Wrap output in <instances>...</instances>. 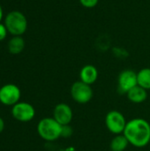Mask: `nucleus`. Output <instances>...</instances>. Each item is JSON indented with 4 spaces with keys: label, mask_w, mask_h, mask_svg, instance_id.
Returning a JSON list of instances; mask_svg holds the SVG:
<instances>
[{
    "label": "nucleus",
    "mask_w": 150,
    "mask_h": 151,
    "mask_svg": "<svg viewBox=\"0 0 150 151\" xmlns=\"http://www.w3.org/2000/svg\"><path fill=\"white\" fill-rule=\"evenodd\" d=\"M123 134L129 144L136 148H144L150 142V124L141 118L131 119L126 123Z\"/></svg>",
    "instance_id": "1"
},
{
    "label": "nucleus",
    "mask_w": 150,
    "mask_h": 151,
    "mask_svg": "<svg viewBox=\"0 0 150 151\" xmlns=\"http://www.w3.org/2000/svg\"><path fill=\"white\" fill-rule=\"evenodd\" d=\"M62 127L54 118H44L37 125V132L40 137L47 142H54L61 137Z\"/></svg>",
    "instance_id": "2"
},
{
    "label": "nucleus",
    "mask_w": 150,
    "mask_h": 151,
    "mask_svg": "<svg viewBox=\"0 0 150 151\" xmlns=\"http://www.w3.org/2000/svg\"><path fill=\"white\" fill-rule=\"evenodd\" d=\"M4 25L8 33L11 34L13 36H21L27 28V20L22 12L13 11L5 16Z\"/></svg>",
    "instance_id": "3"
},
{
    "label": "nucleus",
    "mask_w": 150,
    "mask_h": 151,
    "mask_svg": "<svg viewBox=\"0 0 150 151\" xmlns=\"http://www.w3.org/2000/svg\"><path fill=\"white\" fill-rule=\"evenodd\" d=\"M93 89L91 85L86 84L81 81H75L71 87L72 98L80 104H85L93 98Z\"/></svg>",
    "instance_id": "4"
},
{
    "label": "nucleus",
    "mask_w": 150,
    "mask_h": 151,
    "mask_svg": "<svg viewBox=\"0 0 150 151\" xmlns=\"http://www.w3.org/2000/svg\"><path fill=\"white\" fill-rule=\"evenodd\" d=\"M126 120L125 116L118 111H111L106 114L105 125L107 129L113 134H121L124 133Z\"/></svg>",
    "instance_id": "5"
},
{
    "label": "nucleus",
    "mask_w": 150,
    "mask_h": 151,
    "mask_svg": "<svg viewBox=\"0 0 150 151\" xmlns=\"http://www.w3.org/2000/svg\"><path fill=\"white\" fill-rule=\"evenodd\" d=\"M138 85L137 73L131 69L122 71L118 78V91L122 94H127L133 88Z\"/></svg>",
    "instance_id": "6"
},
{
    "label": "nucleus",
    "mask_w": 150,
    "mask_h": 151,
    "mask_svg": "<svg viewBox=\"0 0 150 151\" xmlns=\"http://www.w3.org/2000/svg\"><path fill=\"white\" fill-rule=\"evenodd\" d=\"M11 114L15 119L20 122H28L34 118L35 110L28 103H18L13 105L11 109Z\"/></svg>",
    "instance_id": "7"
},
{
    "label": "nucleus",
    "mask_w": 150,
    "mask_h": 151,
    "mask_svg": "<svg viewBox=\"0 0 150 151\" xmlns=\"http://www.w3.org/2000/svg\"><path fill=\"white\" fill-rule=\"evenodd\" d=\"M20 99V89L14 84H6L0 88V102L5 105H15Z\"/></svg>",
    "instance_id": "8"
},
{
    "label": "nucleus",
    "mask_w": 150,
    "mask_h": 151,
    "mask_svg": "<svg viewBox=\"0 0 150 151\" xmlns=\"http://www.w3.org/2000/svg\"><path fill=\"white\" fill-rule=\"evenodd\" d=\"M73 113L72 108L64 103L57 104L53 111V118L61 125L68 126L72 120Z\"/></svg>",
    "instance_id": "9"
},
{
    "label": "nucleus",
    "mask_w": 150,
    "mask_h": 151,
    "mask_svg": "<svg viewBox=\"0 0 150 151\" xmlns=\"http://www.w3.org/2000/svg\"><path fill=\"white\" fill-rule=\"evenodd\" d=\"M97 78H98V71L95 65H86L80 69V81H83L84 83L92 85L96 81Z\"/></svg>",
    "instance_id": "10"
},
{
    "label": "nucleus",
    "mask_w": 150,
    "mask_h": 151,
    "mask_svg": "<svg viewBox=\"0 0 150 151\" xmlns=\"http://www.w3.org/2000/svg\"><path fill=\"white\" fill-rule=\"evenodd\" d=\"M148 90L144 89L140 86H135L130 91L127 92L126 96L130 102L133 104H141L148 98Z\"/></svg>",
    "instance_id": "11"
},
{
    "label": "nucleus",
    "mask_w": 150,
    "mask_h": 151,
    "mask_svg": "<svg viewBox=\"0 0 150 151\" xmlns=\"http://www.w3.org/2000/svg\"><path fill=\"white\" fill-rule=\"evenodd\" d=\"M25 47L24 39L21 36H13L8 42V50L11 54H19Z\"/></svg>",
    "instance_id": "12"
},
{
    "label": "nucleus",
    "mask_w": 150,
    "mask_h": 151,
    "mask_svg": "<svg viewBox=\"0 0 150 151\" xmlns=\"http://www.w3.org/2000/svg\"><path fill=\"white\" fill-rule=\"evenodd\" d=\"M128 144L129 142L124 134H118L111 140L110 148L111 151H124Z\"/></svg>",
    "instance_id": "13"
},
{
    "label": "nucleus",
    "mask_w": 150,
    "mask_h": 151,
    "mask_svg": "<svg viewBox=\"0 0 150 151\" xmlns=\"http://www.w3.org/2000/svg\"><path fill=\"white\" fill-rule=\"evenodd\" d=\"M138 86L146 90L150 89V68H143L137 73Z\"/></svg>",
    "instance_id": "14"
},
{
    "label": "nucleus",
    "mask_w": 150,
    "mask_h": 151,
    "mask_svg": "<svg viewBox=\"0 0 150 151\" xmlns=\"http://www.w3.org/2000/svg\"><path fill=\"white\" fill-rule=\"evenodd\" d=\"M80 4L85 8H94L97 5L99 0H79Z\"/></svg>",
    "instance_id": "15"
},
{
    "label": "nucleus",
    "mask_w": 150,
    "mask_h": 151,
    "mask_svg": "<svg viewBox=\"0 0 150 151\" xmlns=\"http://www.w3.org/2000/svg\"><path fill=\"white\" fill-rule=\"evenodd\" d=\"M72 134V129L70 127V125L68 126H63L62 127V134H61V137H69L71 134Z\"/></svg>",
    "instance_id": "16"
},
{
    "label": "nucleus",
    "mask_w": 150,
    "mask_h": 151,
    "mask_svg": "<svg viewBox=\"0 0 150 151\" xmlns=\"http://www.w3.org/2000/svg\"><path fill=\"white\" fill-rule=\"evenodd\" d=\"M7 33H8V31H7V28H6L5 25L0 23V42L3 41L6 37Z\"/></svg>",
    "instance_id": "17"
},
{
    "label": "nucleus",
    "mask_w": 150,
    "mask_h": 151,
    "mask_svg": "<svg viewBox=\"0 0 150 151\" xmlns=\"http://www.w3.org/2000/svg\"><path fill=\"white\" fill-rule=\"evenodd\" d=\"M4 129V122L3 120V119L0 117V133H2Z\"/></svg>",
    "instance_id": "18"
},
{
    "label": "nucleus",
    "mask_w": 150,
    "mask_h": 151,
    "mask_svg": "<svg viewBox=\"0 0 150 151\" xmlns=\"http://www.w3.org/2000/svg\"><path fill=\"white\" fill-rule=\"evenodd\" d=\"M3 16H4V13H3V9L0 5V23L2 21V19H3Z\"/></svg>",
    "instance_id": "19"
}]
</instances>
